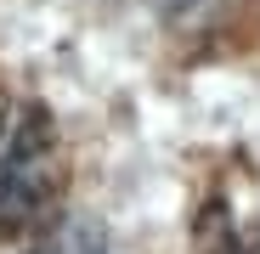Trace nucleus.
Returning a JSON list of instances; mask_svg holds the SVG:
<instances>
[{"mask_svg": "<svg viewBox=\"0 0 260 254\" xmlns=\"http://www.w3.org/2000/svg\"><path fill=\"white\" fill-rule=\"evenodd\" d=\"M62 203V141L28 96L0 91V237L46 232Z\"/></svg>", "mask_w": 260, "mask_h": 254, "instance_id": "1", "label": "nucleus"}, {"mask_svg": "<svg viewBox=\"0 0 260 254\" xmlns=\"http://www.w3.org/2000/svg\"><path fill=\"white\" fill-rule=\"evenodd\" d=\"M192 254H260V198L215 203L204 215V226H198V248Z\"/></svg>", "mask_w": 260, "mask_h": 254, "instance_id": "2", "label": "nucleus"}, {"mask_svg": "<svg viewBox=\"0 0 260 254\" xmlns=\"http://www.w3.org/2000/svg\"><path fill=\"white\" fill-rule=\"evenodd\" d=\"M34 254H102V248H96V237H85V232H46Z\"/></svg>", "mask_w": 260, "mask_h": 254, "instance_id": "3", "label": "nucleus"}]
</instances>
